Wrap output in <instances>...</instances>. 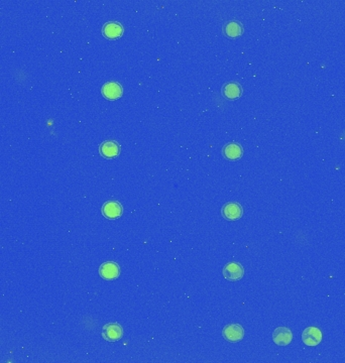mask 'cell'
I'll list each match as a JSON object with an SVG mask.
<instances>
[{"mask_svg":"<svg viewBox=\"0 0 345 363\" xmlns=\"http://www.w3.org/2000/svg\"><path fill=\"white\" fill-rule=\"evenodd\" d=\"M223 277L230 282H237L241 280L244 276V269L243 267L236 261L228 262L222 271Z\"/></svg>","mask_w":345,"mask_h":363,"instance_id":"cell-1","label":"cell"},{"mask_svg":"<svg viewBox=\"0 0 345 363\" xmlns=\"http://www.w3.org/2000/svg\"><path fill=\"white\" fill-rule=\"evenodd\" d=\"M222 335L227 341L236 343L243 339L244 330L239 324H229L223 328Z\"/></svg>","mask_w":345,"mask_h":363,"instance_id":"cell-2","label":"cell"},{"mask_svg":"<svg viewBox=\"0 0 345 363\" xmlns=\"http://www.w3.org/2000/svg\"><path fill=\"white\" fill-rule=\"evenodd\" d=\"M123 330L118 323L106 324L102 329V337L108 342H116L122 338Z\"/></svg>","mask_w":345,"mask_h":363,"instance_id":"cell-3","label":"cell"},{"mask_svg":"<svg viewBox=\"0 0 345 363\" xmlns=\"http://www.w3.org/2000/svg\"><path fill=\"white\" fill-rule=\"evenodd\" d=\"M302 341L307 346H317L322 341L321 330L318 327H307L302 333Z\"/></svg>","mask_w":345,"mask_h":363,"instance_id":"cell-4","label":"cell"},{"mask_svg":"<svg viewBox=\"0 0 345 363\" xmlns=\"http://www.w3.org/2000/svg\"><path fill=\"white\" fill-rule=\"evenodd\" d=\"M99 275L104 280L112 281L119 277L120 268H119L118 263H116L114 261H106L100 266Z\"/></svg>","mask_w":345,"mask_h":363,"instance_id":"cell-5","label":"cell"},{"mask_svg":"<svg viewBox=\"0 0 345 363\" xmlns=\"http://www.w3.org/2000/svg\"><path fill=\"white\" fill-rule=\"evenodd\" d=\"M221 214L228 221H236L240 219L243 214V209L242 206L239 203L236 202H230L226 203L222 209H221Z\"/></svg>","mask_w":345,"mask_h":363,"instance_id":"cell-6","label":"cell"},{"mask_svg":"<svg viewBox=\"0 0 345 363\" xmlns=\"http://www.w3.org/2000/svg\"><path fill=\"white\" fill-rule=\"evenodd\" d=\"M122 87L118 82H107L102 86L101 93L108 100H116L122 96Z\"/></svg>","mask_w":345,"mask_h":363,"instance_id":"cell-7","label":"cell"},{"mask_svg":"<svg viewBox=\"0 0 345 363\" xmlns=\"http://www.w3.org/2000/svg\"><path fill=\"white\" fill-rule=\"evenodd\" d=\"M124 31L122 24L118 21L106 22L102 27V34L106 39L115 40L119 39Z\"/></svg>","mask_w":345,"mask_h":363,"instance_id":"cell-8","label":"cell"},{"mask_svg":"<svg viewBox=\"0 0 345 363\" xmlns=\"http://www.w3.org/2000/svg\"><path fill=\"white\" fill-rule=\"evenodd\" d=\"M120 150L121 146L115 141H105L99 146L100 154L105 158H114L118 156Z\"/></svg>","mask_w":345,"mask_h":363,"instance_id":"cell-9","label":"cell"},{"mask_svg":"<svg viewBox=\"0 0 345 363\" xmlns=\"http://www.w3.org/2000/svg\"><path fill=\"white\" fill-rule=\"evenodd\" d=\"M293 340V333L288 327H277L273 333V341L278 346H288Z\"/></svg>","mask_w":345,"mask_h":363,"instance_id":"cell-10","label":"cell"},{"mask_svg":"<svg viewBox=\"0 0 345 363\" xmlns=\"http://www.w3.org/2000/svg\"><path fill=\"white\" fill-rule=\"evenodd\" d=\"M123 208L118 201H108L102 206V214L108 219H117L122 215Z\"/></svg>","mask_w":345,"mask_h":363,"instance_id":"cell-11","label":"cell"},{"mask_svg":"<svg viewBox=\"0 0 345 363\" xmlns=\"http://www.w3.org/2000/svg\"><path fill=\"white\" fill-rule=\"evenodd\" d=\"M222 154L226 159L237 160L243 154V148L238 143H229L222 148Z\"/></svg>","mask_w":345,"mask_h":363,"instance_id":"cell-12","label":"cell"},{"mask_svg":"<svg viewBox=\"0 0 345 363\" xmlns=\"http://www.w3.org/2000/svg\"><path fill=\"white\" fill-rule=\"evenodd\" d=\"M222 94L225 98L230 100L238 99L242 95V87L239 83L229 82L222 87Z\"/></svg>","mask_w":345,"mask_h":363,"instance_id":"cell-13","label":"cell"},{"mask_svg":"<svg viewBox=\"0 0 345 363\" xmlns=\"http://www.w3.org/2000/svg\"><path fill=\"white\" fill-rule=\"evenodd\" d=\"M223 32L226 37L230 39L239 38L243 34V25L238 20L227 21L223 25Z\"/></svg>","mask_w":345,"mask_h":363,"instance_id":"cell-14","label":"cell"}]
</instances>
